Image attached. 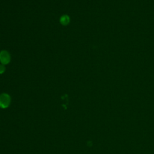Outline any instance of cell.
<instances>
[{
    "label": "cell",
    "mask_w": 154,
    "mask_h": 154,
    "mask_svg": "<svg viewBox=\"0 0 154 154\" xmlns=\"http://www.w3.org/2000/svg\"><path fill=\"white\" fill-rule=\"evenodd\" d=\"M11 102V97L7 93H2L0 94V108H6L8 107Z\"/></svg>",
    "instance_id": "6da1fadb"
},
{
    "label": "cell",
    "mask_w": 154,
    "mask_h": 154,
    "mask_svg": "<svg viewBox=\"0 0 154 154\" xmlns=\"http://www.w3.org/2000/svg\"><path fill=\"white\" fill-rule=\"evenodd\" d=\"M60 23L63 25H67L70 22V18L67 15H63L60 18Z\"/></svg>",
    "instance_id": "3957f363"
},
{
    "label": "cell",
    "mask_w": 154,
    "mask_h": 154,
    "mask_svg": "<svg viewBox=\"0 0 154 154\" xmlns=\"http://www.w3.org/2000/svg\"><path fill=\"white\" fill-rule=\"evenodd\" d=\"M5 70V67L4 65L3 64H0V74L3 73Z\"/></svg>",
    "instance_id": "277c9868"
},
{
    "label": "cell",
    "mask_w": 154,
    "mask_h": 154,
    "mask_svg": "<svg viewBox=\"0 0 154 154\" xmlns=\"http://www.w3.org/2000/svg\"><path fill=\"white\" fill-rule=\"evenodd\" d=\"M10 55L7 51L0 52V61L3 65L7 64L10 61Z\"/></svg>",
    "instance_id": "7a4b0ae2"
}]
</instances>
